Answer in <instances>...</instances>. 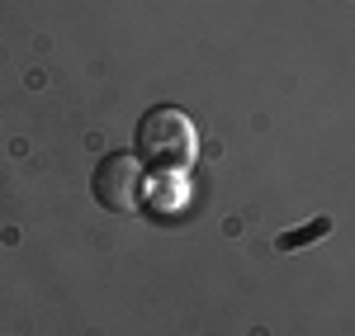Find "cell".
<instances>
[{"label":"cell","mask_w":355,"mask_h":336,"mask_svg":"<svg viewBox=\"0 0 355 336\" xmlns=\"http://www.w3.org/2000/svg\"><path fill=\"white\" fill-rule=\"evenodd\" d=\"M133 157L147 170H162V175L190 170L194 157H199V128H194V118L185 109H175V105H152L133 128Z\"/></svg>","instance_id":"cell-1"},{"label":"cell","mask_w":355,"mask_h":336,"mask_svg":"<svg viewBox=\"0 0 355 336\" xmlns=\"http://www.w3.org/2000/svg\"><path fill=\"white\" fill-rule=\"evenodd\" d=\"M90 195L110 213H137V204L147 195V166L133 152H110L100 166L90 170Z\"/></svg>","instance_id":"cell-2"},{"label":"cell","mask_w":355,"mask_h":336,"mask_svg":"<svg viewBox=\"0 0 355 336\" xmlns=\"http://www.w3.org/2000/svg\"><path fill=\"white\" fill-rule=\"evenodd\" d=\"M327 218H318V223L313 227H303V232H284V237H279V251H299L303 242H313V237H322V232H327Z\"/></svg>","instance_id":"cell-3"}]
</instances>
